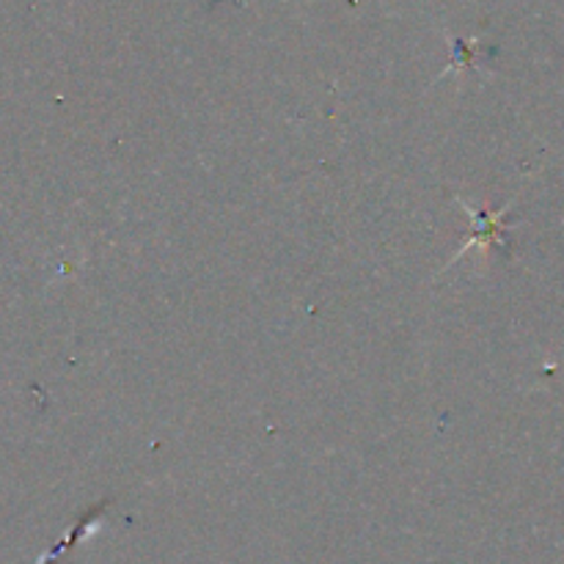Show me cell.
Listing matches in <instances>:
<instances>
[{
  "mask_svg": "<svg viewBox=\"0 0 564 564\" xmlns=\"http://www.w3.org/2000/svg\"><path fill=\"white\" fill-rule=\"evenodd\" d=\"M460 204L468 209V213H471V218H474V224H477V229H474L471 240H468L466 246H463L460 251H457V257L452 259V262H457V259H460L463 253L471 251L474 246L490 248V246H494V242H501V237H496V235H499V231H507V226H505L507 209H501V213L490 215L488 209H474L468 202H460Z\"/></svg>",
  "mask_w": 564,
  "mask_h": 564,
  "instance_id": "cell-1",
  "label": "cell"
}]
</instances>
